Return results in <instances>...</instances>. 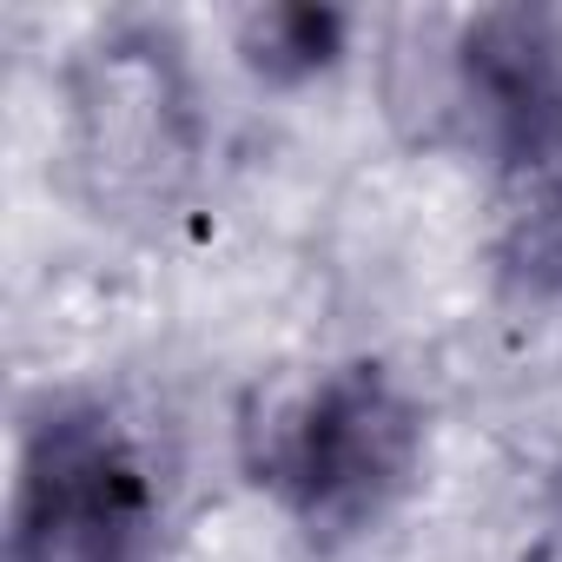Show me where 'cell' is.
Returning <instances> with one entry per match:
<instances>
[{
    "mask_svg": "<svg viewBox=\"0 0 562 562\" xmlns=\"http://www.w3.org/2000/svg\"><path fill=\"white\" fill-rule=\"evenodd\" d=\"M417 443V404L378 364H345L278 424L265 476L312 529H364L411 483Z\"/></svg>",
    "mask_w": 562,
    "mask_h": 562,
    "instance_id": "cell-1",
    "label": "cell"
},
{
    "mask_svg": "<svg viewBox=\"0 0 562 562\" xmlns=\"http://www.w3.org/2000/svg\"><path fill=\"white\" fill-rule=\"evenodd\" d=\"M14 562H159V496L100 411H60L27 437Z\"/></svg>",
    "mask_w": 562,
    "mask_h": 562,
    "instance_id": "cell-2",
    "label": "cell"
},
{
    "mask_svg": "<svg viewBox=\"0 0 562 562\" xmlns=\"http://www.w3.org/2000/svg\"><path fill=\"white\" fill-rule=\"evenodd\" d=\"M457 93L509 166L562 153V21L542 8H490L457 41Z\"/></svg>",
    "mask_w": 562,
    "mask_h": 562,
    "instance_id": "cell-3",
    "label": "cell"
},
{
    "mask_svg": "<svg viewBox=\"0 0 562 562\" xmlns=\"http://www.w3.org/2000/svg\"><path fill=\"white\" fill-rule=\"evenodd\" d=\"M80 159L106 172V186L153 179L179 159V87L153 41H106L80 74Z\"/></svg>",
    "mask_w": 562,
    "mask_h": 562,
    "instance_id": "cell-4",
    "label": "cell"
},
{
    "mask_svg": "<svg viewBox=\"0 0 562 562\" xmlns=\"http://www.w3.org/2000/svg\"><path fill=\"white\" fill-rule=\"evenodd\" d=\"M338 41H345V14L331 8H265L245 21V60L265 80H305L331 67Z\"/></svg>",
    "mask_w": 562,
    "mask_h": 562,
    "instance_id": "cell-5",
    "label": "cell"
},
{
    "mask_svg": "<svg viewBox=\"0 0 562 562\" xmlns=\"http://www.w3.org/2000/svg\"><path fill=\"white\" fill-rule=\"evenodd\" d=\"M555 251H562V218H555Z\"/></svg>",
    "mask_w": 562,
    "mask_h": 562,
    "instance_id": "cell-6",
    "label": "cell"
}]
</instances>
